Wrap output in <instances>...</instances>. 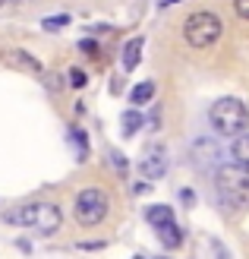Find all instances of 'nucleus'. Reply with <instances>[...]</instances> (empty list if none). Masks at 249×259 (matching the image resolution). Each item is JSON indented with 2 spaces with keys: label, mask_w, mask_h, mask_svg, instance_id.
Returning <instances> with one entry per match:
<instances>
[{
  "label": "nucleus",
  "mask_w": 249,
  "mask_h": 259,
  "mask_svg": "<svg viewBox=\"0 0 249 259\" xmlns=\"http://www.w3.org/2000/svg\"><path fill=\"white\" fill-rule=\"evenodd\" d=\"M13 57H16V60L22 63V67H29V70H35V73L41 70V63H38V60H35L32 54H25V51H16V54H13Z\"/></svg>",
  "instance_id": "obj_14"
},
{
  "label": "nucleus",
  "mask_w": 249,
  "mask_h": 259,
  "mask_svg": "<svg viewBox=\"0 0 249 259\" xmlns=\"http://www.w3.org/2000/svg\"><path fill=\"white\" fill-rule=\"evenodd\" d=\"M155 234H158V240L164 243L167 250H177L180 243H183V231H180V225H177V218H170V222L155 225Z\"/></svg>",
  "instance_id": "obj_7"
},
{
  "label": "nucleus",
  "mask_w": 249,
  "mask_h": 259,
  "mask_svg": "<svg viewBox=\"0 0 249 259\" xmlns=\"http://www.w3.org/2000/svg\"><path fill=\"white\" fill-rule=\"evenodd\" d=\"M67 22H70L67 16H57V19H44L41 25H44V29H47V32H54V29H63V25H67Z\"/></svg>",
  "instance_id": "obj_16"
},
{
  "label": "nucleus",
  "mask_w": 249,
  "mask_h": 259,
  "mask_svg": "<svg viewBox=\"0 0 249 259\" xmlns=\"http://www.w3.org/2000/svg\"><path fill=\"white\" fill-rule=\"evenodd\" d=\"M230 155H233V161L249 167V133H240V136H233L230 142Z\"/></svg>",
  "instance_id": "obj_10"
},
{
  "label": "nucleus",
  "mask_w": 249,
  "mask_h": 259,
  "mask_svg": "<svg viewBox=\"0 0 249 259\" xmlns=\"http://www.w3.org/2000/svg\"><path fill=\"white\" fill-rule=\"evenodd\" d=\"M4 222H7V225H16V228H32V225H35V202L10 209V212L4 215Z\"/></svg>",
  "instance_id": "obj_8"
},
{
  "label": "nucleus",
  "mask_w": 249,
  "mask_h": 259,
  "mask_svg": "<svg viewBox=\"0 0 249 259\" xmlns=\"http://www.w3.org/2000/svg\"><path fill=\"white\" fill-rule=\"evenodd\" d=\"M221 35H224V22H221V16L212 10H195L183 19V41L195 51H205V48L218 45Z\"/></svg>",
  "instance_id": "obj_3"
},
{
  "label": "nucleus",
  "mask_w": 249,
  "mask_h": 259,
  "mask_svg": "<svg viewBox=\"0 0 249 259\" xmlns=\"http://www.w3.org/2000/svg\"><path fill=\"white\" fill-rule=\"evenodd\" d=\"M108 209H111L108 193H101L98 187H88V190H82L79 196H76V202H73V218L82 228H95V225H101L104 218H108Z\"/></svg>",
  "instance_id": "obj_4"
},
{
  "label": "nucleus",
  "mask_w": 249,
  "mask_h": 259,
  "mask_svg": "<svg viewBox=\"0 0 249 259\" xmlns=\"http://www.w3.org/2000/svg\"><path fill=\"white\" fill-rule=\"evenodd\" d=\"M155 98V82L148 79V82H139L133 92H129V101H133L136 108H142V105H148V101Z\"/></svg>",
  "instance_id": "obj_11"
},
{
  "label": "nucleus",
  "mask_w": 249,
  "mask_h": 259,
  "mask_svg": "<svg viewBox=\"0 0 249 259\" xmlns=\"http://www.w3.org/2000/svg\"><path fill=\"white\" fill-rule=\"evenodd\" d=\"M139 126H142V114L139 111H126L123 114V136H133Z\"/></svg>",
  "instance_id": "obj_12"
},
{
  "label": "nucleus",
  "mask_w": 249,
  "mask_h": 259,
  "mask_svg": "<svg viewBox=\"0 0 249 259\" xmlns=\"http://www.w3.org/2000/svg\"><path fill=\"white\" fill-rule=\"evenodd\" d=\"M233 13H237L240 19L249 22V0H233Z\"/></svg>",
  "instance_id": "obj_15"
},
{
  "label": "nucleus",
  "mask_w": 249,
  "mask_h": 259,
  "mask_svg": "<svg viewBox=\"0 0 249 259\" xmlns=\"http://www.w3.org/2000/svg\"><path fill=\"white\" fill-rule=\"evenodd\" d=\"M208 123L215 126V133L218 136H240L249 130V108H246V101L240 98H233V95H224V98H218L212 108H208Z\"/></svg>",
  "instance_id": "obj_2"
},
{
  "label": "nucleus",
  "mask_w": 249,
  "mask_h": 259,
  "mask_svg": "<svg viewBox=\"0 0 249 259\" xmlns=\"http://www.w3.org/2000/svg\"><path fill=\"white\" fill-rule=\"evenodd\" d=\"M142 48H145V41L142 38H133L126 48H123V70L126 73H133L139 67V60H142Z\"/></svg>",
  "instance_id": "obj_9"
},
{
  "label": "nucleus",
  "mask_w": 249,
  "mask_h": 259,
  "mask_svg": "<svg viewBox=\"0 0 249 259\" xmlns=\"http://www.w3.org/2000/svg\"><path fill=\"white\" fill-rule=\"evenodd\" d=\"M60 222H63V212H60L57 202H35V225L32 228L38 231V234L51 237L60 228Z\"/></svg>",
  "instance_id": "obj_5"
},
{
  "label": "nucleus",
  "mask_w": 249,
  "mask_h": 259,
  "mask_svg": "<svg viewBox=\"0 0 249 259\" xmlns=\"http://www.w3.org/2000/svg\"><path fill=\"white\" fill-rule=\"evenodd\" d=\"M13 4H29V0H13Z\"/></svg>",
  "instance_id": "obj_19"
},
{
  "label": "nucleus",
  "mask_w": 249,
  "mask_h": 259,
  "mask_svg": "<svg viewBox=\"0 0 249 259\" xmlns=\"http://www.w3.org/2000/svg\"><path fill=\"white\" fill-rule=\"evenodd\" d=\"M85 82H88V73L79 70V67H73V70H70V85H73V89H82Z\"/></svg>",
  "instance_id": "obj_13"
},
{
  "label": "nucleus",
  "mask_w": 249,
  "mask_h": 259,
  "mask_svg": "<svg viewBox=\"0 0 249 259\" xmlns=\"http://www.w3.org/2000/svg\"><path fill=\"white\" fill-rule=\"evenodd\" d=\"M174 4H180V0H161L158 7H161V10H167V7H174Z\"/></svg>",
  "instance_id": "obj_18"
},
{
  "label": "nucleus",
  "mask_w": 249,
  "mask_h": 259,
  "mask_svg": "<svg viewBox=\"0 0 249 259\" xmlns=\"http://www.w3.org/2000/svg\"><path fill=\"white\" fill-rule=\"evenodd\" d=\"M79 48L85 51V54H98V45L95 41H79Z\"/></svg>",
  "instance_id": "obj_17"
},
{
  "label": "nucleus",
  "mask_w": 249,
  "mask_h": 259,
  "mask_svg": "<svg viewBox=\"0 0 249 259\" xmlns=\"http://www.w3.org/2000/svg\"><path fill=\"white\" fill-rule=\"evenodd\" d=\"M215 190H218V199L227 205V209H249V167L230 161V164H221L218 174H215Z\"/></svg>",
  "instance_id": "obj_1"
},
{
  "label": "nucleus",
  "mask_w": 249,
  "mask_h": 259,
  "mask_svg": "<svg viewBox=\"0 0 249 259\" xmlns=\"http://www.w3.org/2000/svg\"><path fill=\"white\" fill-rule=\"evenodd\" d=\"M164 149L158 146V149H152L145 158H142V174H145L148 180H158V177H164V171H167V158H164Z\"/></svg>",
  "instance_id": "obj_6"
},
{
  "label": "nucleus",
  "mask_w": 249,
  "mask_h": 259,
  "mask_svg": "<svg viewBox=\"0 0 249 259\" xmlns=\"http://www.w3.org/2000/svg\"><path fill=\"white\" fill-rule=\"evenodd\" d=\"M0 7H4V0H0Z\"/></svg>",
  "instance_id": "obj_20"
}]
</instances>
